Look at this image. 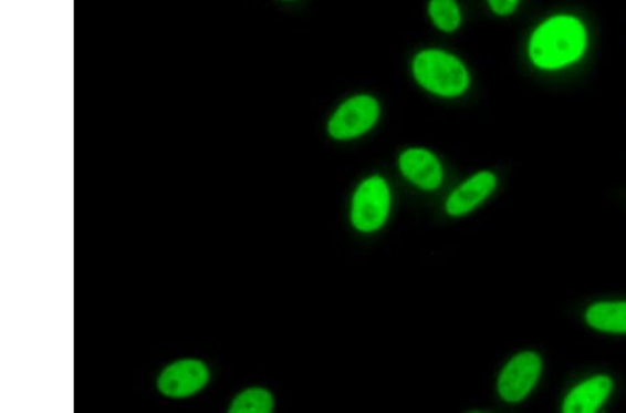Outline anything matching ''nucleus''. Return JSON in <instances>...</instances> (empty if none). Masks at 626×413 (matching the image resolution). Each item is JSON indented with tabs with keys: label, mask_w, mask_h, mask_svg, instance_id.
I'll return each mask as SVG.
<instances>
[{
	"label": "nucleus",
	"mask_w": 626,
	"mask_h": 413,
	"mask_svg": "<svg viewBox=\"0 0 626 413\" xmlns=\"http://www.w3.org/2000/svg\"><path fill=\"white\" fill-rule=\"evenodd\" d=\"M590 32L577 16L561 13L542 21L528 41L529 61L542 72H559L585 56Z\"/></svg>",
	"instance_id": "1"
},
{
	"label": "nucleus",
	"mask_w": 626,
	"mask_h": 413,
	"mask_svg": "<svg viewBox=\"0 0 626 413\" xmlns=\"http://www.w3.org/2000/svg\"><path fill=\"white\" fill-rule=\"evenodd\" d=\"M415 83L420 90L440 100H458L471 90L472 74L458 54L442 48H422L409 63Z\"/></svg>",
	"instance_id": "2"
},
{
	"label": "nucleus",
	"mask_w": 626,
	"mask_h": 413,
	"mask_svg": "<svg viewBox=\"0 0 626 413\" xmlns=\"http://www.w3.org/2000/svg\"><path fill=\"white\" fill-rule=\"evenodd\" d=\"M390 184L380 174L366 177L355 188L349 205L351 226L361 234H374L386 226L392 214Z\"/></svg>",
	"instance_id": "3"
},
{
	"label": "nucleus",
	"mask_w": 626,
	"mask_h": 413,
	"mask_svg": "<svg viewBox=\"0 0 626 413\" xmlns=\"http://www.w3.org/2000/svg\"><path fill=\"white\" fill-rule=\"evenodd\" d=\"M382 117L380 101L375 95L355 94L334 109L327 122V134L337 143H348L365 137L377 126Z\"/></svg>",
	"instance_id": "4"
},
{
	"label": "nucleus",
	"mask_w": 626,
	"mask_h": 413,
	"mask_svg": "<svg viewBox=\"0 0 626 413\" xmlns=\"http://www.w3.org/2000/svg\"><path fill=\"white\" fill-rule=\"evenodd\" d=\"M542 372V360L538 353L522 352L507 363L499 378V394L510 404L526 399L536 385Z\"/></svg>",
	"instance_id": "5"
},
{
	"label": "nucleus",
	"mask_w": 626,
	"mask_h": 413,
	"mask_svg": "<svg viewBox=\"0 0 626 413\" xmlns=\"http://www.w3.org/2000/svg\"><path fill=\"white\" fill-rule=\"evenodd\" d=\"M398 171L401 176L420 192L435 193L445 184V167L434 152L413 146L398 156Z\"/></svg>",
	"instance_id": "6"
},
{
	"label": "nucleus",
	"mask_w": 626,
	"mask_h": 413,
	"mask_svg": "<svg viewBox=\"0 0 626 413\" xmlns=\"http://www.w3.org/2000/svg\"><path fill=\"white\" fill-rule=\"evenodd\" d=\"M498 177L493 172L482 171L467 178L456 189H452L445 203L446 214L450 217H462L471 214L479 205L494 193Z\"/></svg>",
	"instance_id": "7"
},
{
	"label": "nucleus",
	"mask_w": 626,
	"mask_h": 413,
	"mask_svg": "<svg viewBox=\"0 0 626 413\" xmlns=\"http://www.w3.org/2000/svg\"><path fill=\"white\" fill-rule=\"evenodd\" d=\"M209 373L204 363L198 361H181L166 369L159 379L161 393L181 399L201 390L207 384Z\"/></svg>",
	"instance_id": "8"
},
{
	"label": "nucleus",
	"mask_w": 626,
	"mask_h": 413,
	"mask_svg": "<svg viewBox=\"0 0 626 413\" xmlns=\"http://www.w3.org/2000/svg\"><path fill=\"white\" fill-rule=\"evenodd\" d=\"M613 382L606 376L586 380L571 391L564 401L565 413H593L603 405L612 393Z\"/></svg>",
	"instance_id": "9"
},
{
	"label": "nucleus",
	"mask_w": 626,
	"mask_h": 413,
	"mask_svg": "<svg viewBox=\"0 0 626 413\" xmlns=\"http://www.w3.org/2000/svg\"><path fill=\"white\" fill-rule=\"evenodd\" d=\"M426 14L430 24L442 34H456L463 24L460 0H428Z\"/></svg>",
	"instance_id": "10"
},
{
	"label": "nucleus",
	"mask_w": 626,
	"mask_h": 413,
	"mask_svg": "<svg viewBox=\"0 0 626 413\" xmlns=\"http://www.w3.org/2000/svg\"><path fill=\"white\" fill-rule=\"evenodd\" d=\"M587 323L608 333H626V302H602L590 308Z\"/></svg>",
	"instance_id": "11"
},
{
	"label": "nucleus",
	"mask_w": 626,
	"mask_h": 413,
	"mask_svg": "<svg viewBox=\"0 0 626 413\" xmlns=\"http://www.w3.org/2000/svg\"><path fill=\"white\" fill-rule=\"evenodd\" d=\"M273 395L264 389H250L241 393L230 407L231 413H269L273 411Z\"/></svg>",
	"instance_id": "12"
},
{
	"label": "nucleus",
	"mask_w": 626,
	"mask_h": 413,
	"mask_svg": "<svg viewBox=\"0 0 626 413\" xmlns=\"http://www.w3.org/2000/svg\"><path fill=\"white\" fill-rule=\"evenodd\" d=\"M522 0H486L490 12L498 18H510L515 14Z\"/></svg>",
	"instance_id": "13"
},
{
	"label": "nucleus",
	"mask_w": 626,
	"mask_h": 413,
	"mask_svg": "<svg viewBox=\"0 0 626 413\" xmlns=\"http://www.w3.org/2000/svg\"><path fill=\"white\" fill-rule=\"evenodd\" d=\"M285 2H294V0H285Z\"/></svg>",
	"instance_id": "14"
}]
</instances>
